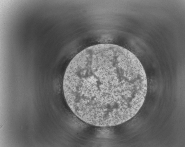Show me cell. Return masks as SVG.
Segmentation results:
<instances>
[{"mask_svg":"<svg viewBox=\"0 0 185 147\" xmlns=\"http://www.w3.org/2000/svg\"><path fill=\"white\" fill-rule=\"evenodd\" d=\"M64 97L80 119L110 127L129 120L144 102L147 81L144 69L133 53L120 46L102 43L76 55L65 71Z\"/></svg>","mask_w":185,"mask_h":147,"instance_id":"1","label":"cell"}]
</instances>
